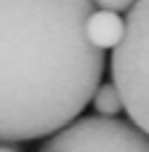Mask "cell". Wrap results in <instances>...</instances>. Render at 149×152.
<instances>
[{
	"label": "cell",
	"mask_w": 149,
	"mask_h": 152,
	"mask_svg": "<svg viewBox=\"0 0 149 152\" xmlns=\"http://www.w3.org/2000/svg\"><path fill=\"white\" fill-rule=\"evenodd\" d=\"M88 0H0V144L53 136L91 104L104 51Z\"/></svg>",
	"instance_id": "1"
},
{
	"label": "cell",
	"mask_w": 149,
	"mask_h": 152,
	"mask_svg": "<svg viewBox=\"0 0 149 152\" xmlns=\"http://www.w3.org/2000/svg\"><path fill=\"white\" fill-rule=\"evenodd\" d=\"M112 83L131 123L149 136V0L133 3L125 37L112 51Z\"/></svg>",
	"instance_id": "2"
},
{
	"label": "cell",
	"mask_w": 149,
	"mask_h": 152,
	"mask_svg": "<svg viewBox=\"0 0 149 152\" xmlns=\"http://www.w3.org/2000/svg\"><path fill=\"white\" fill-rule=\"evenodd\" d=\"M37 152H149V136L131 120L77 118L43 142Z\"/></svg>",
	"instance_id": "3"
},
{
	"label": "cell",
	"mask_w": 149,
	"mask_h": 152,
	"mask_svg": "<svg viewBox=\"0 0 149 152\" xmlns=\"http://www.w3.org/2000/svg\"><path fill=\"white\" fill-rule=\"evenodd\" d=\"M85 32H88L91 45H96L99 51H115L125 37V16L96 8L91 13V19H88Z\"/></svg>",
	"instance_id": "4"
},
{
	"label": "cell",
	"mask_w": 149,
	"mask_h": 152,
	"mask_svg": "<svg viewBox=\"0 0 149 152\" xmlns=\"http://www.w3.org/2000/svg\"><path fill=\"white\" fill-rule=\"evenodd\" d=\"M91 102H93L99 118H115L123 110V99H120V91L115 88V83H101Z\"/></svg>",
	"instance_id": "5"
},
{
	"label": "cell",
	"mask_w": 149,
	"mask_h": 152,
	"mask_svg": "<svg viewBox=\"0 0 149 152\" xmlns=\"http://www.w3.org/2000/svg\"><path fill=\"white\" fill-rule=\"evenodd\" d=\"M99 11H109V13H117V16H128V11L133 8V3H128V0H99V5H96Z\"/></svg>",
	"instance_id": "6"
},
{
	"label": "cell",
	"mask_w": 149,
	"mask_h": 152,
	"mask_svg": "<svg viewBox=\"0 0 149 152\" xmlns=\"http://www.w3.org/2000/svg\"><path fill=\"white\" fill-rule=\"evenodd\" d=\"M0 152H16V150H11V147H3V144H0Z\"/></svg>",
	"instance_id": "7"
}]
</instances>
